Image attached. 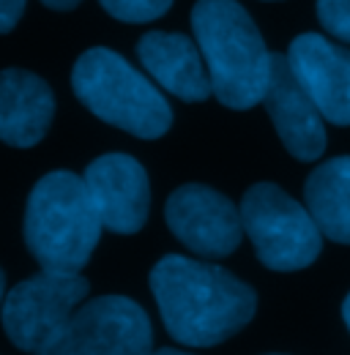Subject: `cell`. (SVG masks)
I'll return each mask as SVG.
<instances>
[{
    "label": "cell",
    "instance_id": "cell-1",
    "mask_svg": "<svg viewBox=\"0 0 350 355\" xmlns=\"http://www.w3.org/2000/svg\"><path fill=\"white\" fill-rule=\"evenodd\" d=\"M151 290L162 322L186 347H214L252 322L255 290L211 263L167 254L151 270Z\"/></svg>",
    "mask_w": 350,
    "mask_h": 355
},
{
    "label": "cell",
    "instance_id": "cell-17",
    "mask_svg": "<svg viewBox=\"0 0 350 355\" xmlns=\"http://www.w3.org/2000/svg\"><path fill=\"white\" fill-rule=\"evenodd\" d=\"M25 3L28 0H0V33H8L19 22Z\"/></svg>",
    "mask_w": 350,
    "mask_h": 355
},
{
    "label": "cell",
    "instance_id": "cell-11",
    "mask_svg": "<svg viewBox=\"0 0 350 355\" xmlns=\"http://www.w3.org/2000/svg\"><path fill=\"white\" fill-rule=\"evenodd\" d=\"M276 134L288 153L299 162H315L326 150V118L315 107V101L299 85L288 55H274L271 60V83L262 98Z\"/></svg>",
    "mask_w": 350,
    "mask_h": 355
},
{
    "label": "cell",
    "instance_id": "cell-16",
    "mask_svg": "<svg viewBox=\"0 0 350 355\" xmlns=\"http://www.w3.org/2000/svg\"><path fill=\"white\" fill-rule=\"evenodd\" d=\"M317 19L334 39L350 44V0H317Z\"/></svg>",
    "mask_w": 350,
    "mask_h": 355
},
{
    "label": "cell",
    "instance_id": "cell-8",
    "mask_svg": "<svg viewBox=\"0 0 350 355\" xmlns=\"http://www.w3.org/2000/svg\"><path fill=\"white\" fill-rule=\"evenodd\" d=\"M165 219L175 238L194 254L222 260L241 246V208L206 183H183L167 197Z\"/></svg>",
    "mask_w": 350,
    "mask_h": 355
},
{
    "label": "cell",
    "instance_id": "cell-15",
    "mask_svg": "<svg viewBox=\"0 0 350 355\" xmlns=\"http://www.w3.org/2000/svg\"><path fill=\"white\" fill-rule=\"evenodd\" d=\"M101 8L121 22H153L165 17L173 0H99Z\"/></svg>",
    "mask_w": 350,
    "mask_h": 355
},
{
    "label": "cell",
    "instance_id": "cell-5",
    "mask_svg": "<svg viewBox=\"0 0 350 355\" xmlns=\"http://www.w3.org/2000/svg\"><path fill=\"white\" fill-rule=\"evenodd\" d=\"M241 224L265 268L293 273L309 268L323 249V232L306 205L276 183H255L241 200Z\"/></svg>",
    "mask_w": 350,
    "mask_h": 355
},
{
    "label": "cell",
    "instance_id": "cell-13",
    "mask_svg": "<svg viewBox=\"0 0 350 355\" xmlns=\"http://www.w3.org/2000/svg\"><path fill=\"white\" fill-rule=\"evenodd\" d=\"M55 96L42 77L25 69L0 71V142L33 148L49 132Z\"/></svg>",
    "mask_w": 350,
    "mask_h": 355
},
{
    "label": "cell",
    "instance_id": "cell-7",
    "mask_svg": "<svg viewBox=\"0 0 350 355\" xmlns=\"http://www.w3.org/2000/svg\"><path fill=\"white\" fill-rule=\"evenodd\" d=\"M153 331L140 304L101 295L72 314L63 331L36 355H151Z\"/></svg>",
    "mask_w": 350,
    "mask_h": 355
},
{
    "label": "cell",
    "instance_id": "cell-18",
    "mask_svg": "<svg viewBox=\"0 0 350 355\" xmlns=\"http://www.w3.org/2000/svg\"><path fill=\"white\" fill-rule=\"evenodd\" d=\"M47 8H52V11H72V8H77L83 0H42Z\"/></svg>",
    "mask_w": 350,
    "mask_h": 355
},
{
    "label": "cell",
    "instance_id": "cell-10",
    "mask_svg": "<svg viewBox=\"0 0 350 355\" xmlns=\"http://www.w3.org/2000/svg\"><path fill=\"white\" fill-rule=\"evenodd\" d=\"M288 63L320 115L334 126H350V49L320 33H301L288 49Z\"/></svg>",
    "mask_w": 350,
    "mask_h": 355
},
{
    "label": "cell",
    "instance_id": "cell-19",
    "mask_svg": "<svg viewBox=\"0 0 350 355\" xmlns=\"http://www.w3.org/2000/svg\"><path fill=\"white\" fill-rule=\"evenodd\" d=\"M151 355H192L186 350H175V347H162V350H153Z\"/></svg>",
    "mask_w": 350,
    "mask_h": 355
},
{
    "label": "cell",
    "instance_id": "cell-20",
    "mask_svg": "<svg viewBox=\"0 0 350 355\" xmlns=\"http://www.w3.org/2000/svg\"><path fill=\"white\" fill-rule=\"evenodd\" d=\"M342 317H345V325L350 328V293L348 298H345V304H342Z\"/></svg>",
    "mask_w": 350,
    "mask_h": 355
},
{
    "label": "cell",
    "instance_id": "cell-9",
    "mask_svg": "<svg viewBox=\"0 0 350 355\" xmlns=\"http://www.w3.org/2000/svg\"><path fill=\"white\" fill-rule=\"evenodd\" d=\"M83 180L99 219L110 232L134 235L142 230L151 211V183L134 156L104 153L88 164Z\"/></svg>",
    "mask_w": 350,
    "mask_h": 355
},
{
    "label": "cell",
    "instance_id": "cell-22",
    "mask_svg": "<svg viewBox=\"0 0 350 355\" xmlns=\"http://www.w3.org/2000/svg\"><path fill=\"white\" fill-rule=\"evenodd\" d=\"M271 355H279V353H271Z\"/></svg>",
    "mask_w": 350,
    "mask_h": 355
},
{
    "label": "cell",
    "instance_id": "cell-6",
    "mask_svg": "<svg viewBox=\"0 0 350 355\" xmlns=\"http://www.w3.org/2000/svg\"><path fill=\"white\" fill-rule=\"evenodd\" d=\"M88 290L90 284L80 273L42 270L19 282L3 298L0 309L8 342L36 355L63 331V325L88 298Z\"/></svg>",
    "mask_w": 350,
    "mask_h": 355
},
{
    "label": "cell",
    "instance_id": "cell-2",
    "mask_svg": "<svg viewBox=\"0 0 350 355\" xmlns=\"http://www.w3.org/2000/svg\"><path fill=\"white\" fill-rule=\"evenodd\" d=\"M192 31L203 52L214 96L230 110H252L265 98L274 55L238 0H197Z\"/></svg>",
    "mask_w": 350,
    "mask_h": 355
},
{
    "label": "cell",
    "instance_id": "cell-3",
    "mask_svg": "<svg viewBox=\"0 0 350 355\" xmlns=\"http://www.w3.org/2000/svg\"><path fill=\"white\" fill-rule=\"evenodd\" d=\"M101 230L104 224L80 175L58 170L33 186L25 208V243L42 270L80 273Z\"/></svg>",
    "mask_w": 350,
    "mask_h": 355
},
{
    "label": "cell",
    "instance_id": "cell-14",
    "mask_svg": "<svg viewBox=\"0 0 350 355\" xmlns=\"http://www.w3.org/2000/svg\"><path fill=\"white\" fill-rule=\"evenodd\" d=\"M304 202L323 238L350 246V156L328 159L312 170Z\"/></svg>",
    "mask_w": 350,
    "mask_h": 355
},
{
    "label": "cell",
    "instance_id": "cell-12",
    "mask_svg": "<svg viewBox=\"0 0 350 355\" xmlns=\"http://www.w3.org/2000/svg\"><path fill=\"white\" fill-rule=\"evenodd\" d=\"M137 58L151 80L181 101H206L208 96H214L203 52L197 42L183 33H145L137 42Z\"/></svg>",
    "mask_w": 350,
    "mask_h": 355
},
{
    "label": "cell",
    "instance_id": "cell-21",
    "mask_svg": "<svg viewBox=\"0 0 350 355\" xmlns=\"http://www.w3.org/2000/svg\"><path fill=\"white\" fill-rule=\"evenodd\" d=\"M3 290H6V276H3V270H0V309H3Z\"/></svg>",
    "mask_w": 350,
    "mask_h": 355
},
{
    "label": "cell",
    "instance_id": "cell-4",
    "mask_svg": "<svg viewBox=\"0 0 350 355\" xmlns=\"http://www.w3.org/2000/svg\"><path fill=\"white\" fill-rule=\"evenodd\" d=\"M72 88L99 121L140 139H159L173 126V107L162 88L107 46L77 58Z\"/></svg>",
    "mask_w": 350,
    "mask_h": 355
}]
</instances>
